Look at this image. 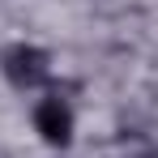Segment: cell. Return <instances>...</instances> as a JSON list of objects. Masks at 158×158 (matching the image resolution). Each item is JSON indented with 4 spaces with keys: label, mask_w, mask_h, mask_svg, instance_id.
<instances>
[{
    "label": "cell",
    "mask_w": 158,
    "mask_h": 158,
    "mask_svg": "<svg viewBox=\"0 0 158 158\" xmlns=\"http://www.w3.org/2000/svg\"><path fill=\"white\" fill-rule=\"evenodd\" d=\"M0 64H4V77L17 90H34V85H43L52 77V56L43 47H34V43H13L0 56Z\"/></svg>",
    "instance_id": "6da1fadb"
},
{
    "label": "cell",
    "mask_w": 158,
    "mask_h": 158,
    "mask_svg": "<svg viewBox=\"0 0 158 158\" xmlns=\"http://www.w3.org/2000/svg\"><path fill=\"white\" fill-rule=\"evenodd\" d=\"M34 128L47 145H69L73 141V111L64 98H43L34 107Z\"/></svg>",
    "instance_id": "7a4b0ae2"
},
{
    "label": "cell",
    "mask_w": 158,
    "mask_h": 158,
    "mask_svg": "<svg viewBox=\"0 0 158 158\" xmlns=\"http://www.w3.org/2000/svg\"><path fill=\"white\" fill-rule=\"evenodd\" d=\"M128 158H158V150H154V145H137Z\"/></svg>",
    "instance_id": "3957f363"
}]
</instances>
